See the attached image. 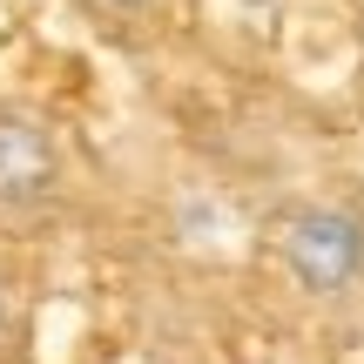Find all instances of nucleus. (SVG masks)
I'll return each instance as SVG.
<instances>
[{"mask_svg": "<svg viewBox=\"0 0 364 364\" xmlns=\"http://www.w3.org/2000/svg\"><path fill=\"white\" fill-rule=\"evenodd\" d=\"M277 257L311 304H344L364 284V216L344 203H297L277 216Z\"/></svg>", "mask_w": 364, "mask_h": 364, "instance_id": "nucleus-1", "label": "nucleus"}, {"mask_svg": "<svg viewBox=\"0 0 364 364\" xmlns=\"http://www.w3.org/2000/svg\"><path fill=\"white\" fill-rule=\"evenodd\" d=\"M61 129L27 102H0V216H34L61 196Z\"/></svg>", "mask_w": 364, "mask_h": 364, "instance_id": "nucleus-2", "label": "nucleus"}, {"mask_svg": "<svg viewBox=\"0 0 364 364\" xmlns=\"http://www.w3.org/2000/svg\"><path fill=\"white\" fill-rule=\"evenodd\" d=\"M102 14H115V21H142V14H156L162 0H95Z\"/></svg>", "mask_w": 364, "mask_h": 364, "instance_id": "nucleus-3", "label": "nucleus"}, {"mask_svg": "<svg viewBox=\"0 0 364 364\" xmlns=\"http://www.w3.org/2000/svg\"><path fill=\"white\" fill-rule=\"evenodd\" d=\"M0 338H7V290H0Z\"/></svg>", "mask_w": 364, "mask_h": 364, "instance_id": "nucleus-4", "label": "nucleus"}]
</instances>
